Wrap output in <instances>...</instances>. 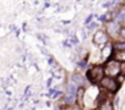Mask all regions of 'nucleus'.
Returning a JSON list of instances; mask_svg holds the SVG:
<instances>
[{
  "label": "nucleus",
  "mask_w": 125,
  "mask_h": 110,
  "mask_svg": "<svg viewBox=\"0 0 125 110\" xmlns=\"http://www.w3.org/2000/svg\"><path fill=\"white\" fill-rule=\"evenodd\" d=\"M105 72H104V66L103 65H93L87 70L86 77L88 80V83L98 86L99 82L104 78Z\"/></svg>",
  "instance_id": "1"
},
{
  "label": "nucleus",
  "mask_w": 125,
  "mask_h": 110,
  "mask_svg": "<svg viewBox=\"0 0 125 110\" xmlns=\"http://www.w3.org/2000/svg\"><path fill=\"white\" fill-rule=\"evenodd\" d=\"M98 86H99V88H102V89H104V91H107V92H109L112 94H116L119 92L120 87H121L118 83L116 78L109 77V76H104V78L99 82Z\"/></svg>",
  "instance_id": "2"
},
{
  "label": "nucleus",
  "mask_w": 125,
  "mask_h": 110,
  "mask_svg": "<svg viewBox=\"0 0 125 110\" xmlns=\"http://www.w3.org/2000/svg\"><path fill=\"white\" fill-rule=\"evenodd\" d=\"M103 66H104L105 76H109V77H114V78H116V77L121 73L120 63L116 61V60H114V59H109L108 61H104Z\"/></svg>",
  "instance_id": "3"
},
{
  "label": "nucleus",
  "mask_w": 125,
  "mask_h": 110,
  "mask_svg": "<svg viewBox=\"0 0 125 110\" xmlns=\"http://www.w3.org/2000/svg\"><path fill=\"white\" fill-rule=\"evenodd\" d=\"M121 23L116 22L115 20L113 21H108L105 23V32L108 33L109 38L114 39V40H118L119 39V33H120V28H121Z\"/></svg>",
  "instance_id": "4"
},
{
  "label": "nucleus",
  "mask_w": 125,
  "mask_h": 110,
  "mask_svg": "<svg viewBox=\"0 0 125 110\" xmlns=\"http://www.w3.org/2000/svg\"><path fill=\"white\" fill-rule=\"evenodd\" d=\"M93 42L94 44H97L98 46H104L105 44H108L110 42V38L108 36V33L105 32V29H101L97 31L93 36Z\"/></svg>",
  "instance_id": "5"
},
{
  "label": "nucleus",
  "mask_w": 125,
  "mask_h": 110,
  "mask_svg": "<svg viewBox=\"0 0 125 110\" xmlns=\"http://www.w3.org/2000/svg\"><path fill=\"white\" fill-rule=\"evenodd\" d=\"M114 51H115L114 44H113V42H109L108 44H105V45L102 48V51H101L102 59H103V60H109L110 58H113Z\"/></svg>",
  "instance_id": "6"
},
{
  "label": "nucleus",
  "mask_w": 125,
  "mask_h": 110,
  "mask_svg": "<svg viewBox=\"0 0 125 110\" xmlns=\"http://www.w3.org/2000/svg\"><path fill=\"white\" fill-rule=\"evenodd\" d=\"M71 81H74L75 83H76V86L77 87H85L86 88V86H87V77H83L80 72H75L73 76H71V78H70Z\"/></svg>",
  "instance_id": "7"
},
{
  "label": "nucleus",
  "mask_w": 125,
  "mask_h": 110,
  "mask_svg": "<svg viewBox=\"0 0 125 110\" xmlns=\"http://www.w3.org/2000/svg\"><path fill=\"white\" fill-rule=\"evenodd\" d=\"M96 109H97V110H114L113 99H105V100L99 101Z\"/></svg>",
  "instance_id": "8"
},
{
  "label": "nucleus",
  "mask_w": 125,
  "mask_h": 110,
  "mask_svg": "<svg viewBox=\"0 0 125 110\" xmlns=\"http://www.w3.org/2000/svg\"><path fill=\"white\" fill-rule=\"evenodd\" d=\"M114 60L119 61V63H125V50H120V51H114L113 58Z\"/></svg>",
  "instance_id": "9"
},
{
  "label": "nucleus",
  "mask_w": 125,
  "mask_h": 110,
  "mask_svg": "<svg viewBox=\"0 0 125 110\" xmlns=\"http://www.w3.org/2000/svg\"><path fill=\"white\" fill-rule=\"evenodd\" d=\"M114 44V49L115 51H120V50H125V40H114L113 42Z\"/></svg>",
  "instance_id": "10"
},
{
  "label": "nucleus",
  "mask_w": 125,
  "mask_h": 110,
  "mask_svg": "<svg viewBox=\"0 0 125 110\" xmlns=\"http://www.w3.org/2000/svg\"><path fill=\"white\" fill-rule=\"evenodd\" d=\"M119 40H125V23L121 26L120 28V33H119Z\"/></svg>",
  "instance_id": "11"
},
{
  "label": "nucleus",
  "mask_w": 125,
  "mask_h": 110,
  "mask_svg": "<svg viewBox=\"0 0 125 110\" xmlns=\"http://www.w3.org/2000/svg\"><path fill=\"white\" fill-rule=\"evenodd\" d=\"M116 81H118V83H119L120 86H123L124 82H125V75H124V73H120V75L116 77Z\"/></svg>",
  "instance_id": "12"
},
{
  "label": "nucleus",
  "mask_w": 125,
  "mask_h": 110,
  "mask_svg": "<svg viewBox=\"0 0 125 110\" xmlns=\"http://www.w3.org/2000/svg\"><path fill=\"white\" fill-rule=\"evenodd\" d=\"M120 69H121V73L125 75V63H120Z\"/></svg>",
  "instance_id": "13"
},
{
  "label": "nucleus",
  "mask_w": 125,
  "mask_h": 110,
  "mask_svg": "<svg viewBox=\"0 0 125 110\" xmlns=\"http://www.w3.org/2000/svg\"><path fill=\"white\" fill-rule=\"evenodd\" d=\"M96 26H97V23H96V22H92V23H91V25L88 26V29L91 31V29H93V28H96Z\"/></svg>",
  "instance_id": "14"
},
{
  "label": "nucleus",
  "mask_w": 125,
  "mask_h": 110,
  "mask_svg": "<svg viewBox=\"0 0 125 110\" xmlns=\"http://www.w3.org/2000/svg\"><path fill=\"white\" fill-rule=\"evenodd\" d=\"M91 20H92V15H91L90 17L86 18V22H85V23H86V25H90V23H91Z\"/></svg>",
  "instance_id": "15"
},
{
  "label": "nucleus",
  "mask_w": 125,
  "mask_h": 110,
  "mask_svg": "<svg viewBox=\"0 0 125 110\" xmlns=\"http://www.w3.org/2000/svg\"><path fill=\"white\" fill-rule=\"evenodd\" d=\"M54 110H65V109L62 108V106H60V105H59V106H55V108H54Z\"/></svg>",
  "instance_id": "16"
},
{
  "label": "nucleus",
  "mask_w": 125,
  "mask_h": 110,
  "mask_svg": "<svg viewBox=\"0 0 125 110\" xmlns=\"http://www.w3.org/2000/svg\"><path fill=\"white\" fill-rule=\"evenodd\" d=\"M52 81H53L52 78H49V80L47 81V86H48V87H50V86H52Z\"/></svg>",
  "instance_id": "17"
},
{
  "label": "nucleus",
  "mask_w": 125,
  "mask_h": 110,
  "mask_svg": "<svg viewBox=\"0 0 125 110\" xmlns=\"http://www.w3.org/2000/svg\"><path fill=\"white\" fill-rule=\"evenodd\" d=\"M83 110H97V109H92V108H86V109H83Z\"/></svg>",
  "instance_id": "18"
}]
</instances>
